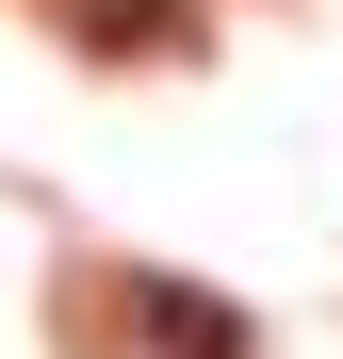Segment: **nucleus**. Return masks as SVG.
Here are the masks:
<instances>
[{
    "mask_svg": "<svg viewBox=\"0 0 343 359\" xmlns=\"http://www.w3.org/2000/svg\"><path fill=\"white\" fill-rule=\"evenodd\" d=\"M131 311H147V343H180V359H246V327H229V311H196V294H131Z\"/></svg>",
    "mask_w": 343,
    "mask_h": 359,
    "instance_id": "f257e3e1",
    "label": "nucleus"
}]
</instances>
